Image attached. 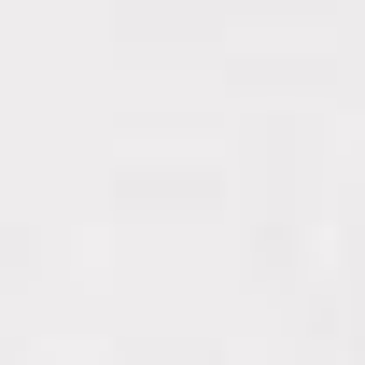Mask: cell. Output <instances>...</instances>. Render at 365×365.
<instances>
[]
</instances>
